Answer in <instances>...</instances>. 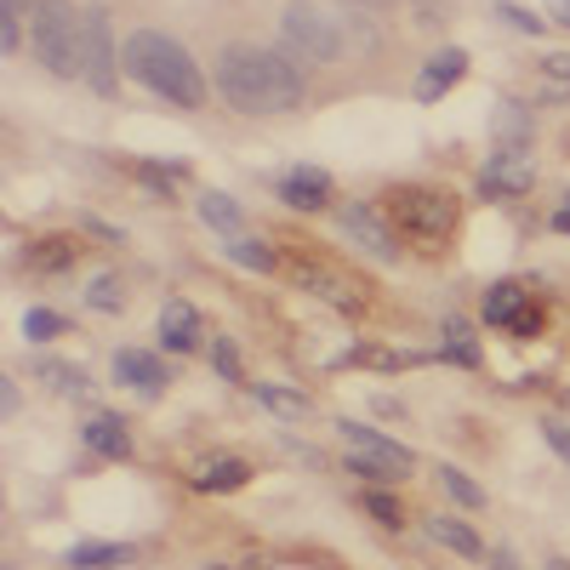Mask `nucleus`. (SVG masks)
<instances>
[{"mask_svg": "<svg viewBox=\"0 0 570 570\" xmlns=\"http://www.w3.org/2000/svg\"><path fill=\"white\" fill-rule=\"evenodd\" d=\"M212 86L234 115H292L308 98L303 63L292 52H268V46L252 40L223 46L212 63Z\"/></svg>", "mask_w": 570, "mask_h": 570, "instance_id": "obj_1", "label": "nucleus"}, {"mask_svg": "<svg viewBox=\"0 0 570 570\" xmlns=\"http://www.w3.org/2000/svg\"><path fill=\"white\" fill-rule=\"evenodd\" d=\"M120 69L137 80V86H149L160 104H177V109H200L206 104V75L200 63L183 52V46L160 29H137L126 40V52H120Z\"/></svg>", "mask_w": 570, "mask_h": 570, "instance_id": "obj_2", "label": "nucleus"}, {"mask_svg": "<svg viewBox=\"0 0 570 570\" xmlns=\"http://www.w3.org/2000/svg\"><path fill=\"white\" fill-rule=\"evenodd\" d=\"M29 52L46 75H86V12H75L69 0H35L29 12Z\"/></svg>", "mask_w": 570, "mask_h": 570, "instance_id": "obj_3", "label": "nucleus"}, {"mask_svg": "<svg viewBox=\"0 0 570 570\" xmlns=\"http://www.w3.org/2000/svg\"><path fill=\"white\" fill-rule=\"evenodd\" d=\"M348 29H354V18L325 12V7H314V0H297V7L279 12V52H292L303 69L337 63L348 52Z\"/></svg>", "mask_w": 570, "mask_h": 570, "instance_id": "obj_4", "label": "nucleus"}, {"mask_svg": "<svg viewBox=\"0 0 570 570\" xmlns=\"http://www.w3.org/2000/svg\"><path fill=\"white\" fill-rule=\"evenodd\" d=\"M389 217L411 234L416 246H440V240H451V228H456V200L445 195V188L405 183V188L389 195Z\"/></svg>", "mask_w": 570, "mask_h": 570, "instance_id": "obj_5", "label": "nucleus"}, {"mask_svg": "<svg viewBox=\"0 0 570 570\" xmlns=\"http://www.w3.org/2000/svg\"><path fill=\"white\" fill-rule=\"evenodd\" d=\"M337 228H343V240H354V246H360V252H371V257H383V263H394V257H400V234H394L389 206L343 200V206H337Z\"/></svg>", "mask_w": 570, "mask_h": 570, "instance_id": "obj_6", "label": "nucleus"}, {"mask_svg": "<svg viewBox=\"0 0 570 570\" xmlns=\"http://www.w3.org/2000/svg\"><path fill=\"white\" fill-rule=\"evenodd\" d=\"M285 279L297 285V292L320 297L325 308H343V314H360L365 308V285L343 268H331V263H285Z\"/></svg>", "mask_w": 570, "mask_h": 570, "instance_id": "obj_7", "label": "nucleus"}, {"mask_svg": "<svg viewBox=\"0 0 570 570\" xmlns=\"http://www.w3.org/2000/svg\"><path fill=\"white\" fill-rule=\"evenodd\" d=\"M86 86L98 98H115L120 69H115V18L109 7H86Z\"/></svg>", "mask_w": 570, "mask_h": 570, "instance_id": "obj_8", "label": "nucleus"}, {"mask_svg": "<svg viewBox=\"0 0 570 570\" xmlns=\"http://www.w3.org/2000/svg\"><path fill=\"white\" fill-rule=\"evenodd\" d=\"M531 183H537V166L525 160V149H497L480 171V195L485 200H519V195H531Z\"/></svg>", "mask_w": 570, "mask_h": 570, "instance_id": "obj_9", "label": "nucleus"}, {"mask_svg": "<svg viewBox=\"0 0 570 570\" xmlns=\"http://www.w3.org/2000/svg\"><path fill=\"white\" fill-rule=\"evenodd\" d=\"M337 434H343V445L348 451H360V456H376V462H389L394 473H400V480H405V473L416 468V456L394 440V434H383V428H371V422H354V416H343L337 422Z\"/></svg>", "mask_w": 570, "mask_h": 570, "instance_id": "obj_10", "label": "nucleus"}, {"mask_svg": "<svg viewBox=\"0 0 570 570\" xmlns=\"http://www.w3.org/2000/svg\"><path fill=\"white\" fill-rule=\"evenodd\" d=\"M462 75H468V52L462 46H440V52L422 63V75H416V104H440Z\"/></svg>", "mask_w": 570, "mask_h": 570, "instance_id": "obj_11", "label": "nucleus"}, {"mask_svg": "<svg viewBox=\"0 0 570 570\" xmlns=\"http://www.w3.org/2000/svg\"><path fill=\"white\" fill-rule=\"evenodd\" d=\"M279 200L292 212H325L331 206V177L320 166H292L279 177Z\"/></svg>", "mask_w": 570, "mask_h": 570, "instance_id": "obj_12", "label": "nucleus"}, {"mask_svg": "<svg viewBox=\"0 0 570 570\" xmlns=\"http://www.w3.org/2000/svg\"><path fill=\"white\" fill-rule=\"evenodd\" d=\"M155 337H160V348H171V354H195L200 348V314H195V303H166L160 308V320H155Z\"/></svg>", "mask_w": 570, "mask_h": 570, "instance_id": "obj_13", "label": "nucleus"}, {"mask_svg": "<svg viewBox=\"0 0 570 570\" xmlns=\"http://www.w3.org/2000/svg\"><path fill=\"white\" fill-rule=\"evenodd\" d=\"M115 376L126 389H137L142 400H155V394H166V365H160V354H142V348H120L115 354Z\"/></svg>", "mask_w": 570, "mask_h": 570, "instance_id": "obj_14", "label": "nucleus"}, {"mask_svg": "<svg viewBox=\"0 0 570 570\" xmlns=\"http://www.w3.org/2000/svg\"><path fill=\"white\" fill-rule=\"evenodd\" d=\"M80 440H86V451H98V456H115V462H126L131 456V428H126V416L120 411H98L86 428H80Z\"/></svg>", "mask_w": 570, "mask_h": 570, "instance_id": "obj_15", "label": "nucleus"}, {"mask_svg": "<svg viewBox=\"0 0 570 570\" xmlns=\"http://www.w3.org/2000/svg\"><path fill=\"white\" fill-rule=\"evenodd\" d=\"M428 537H434L440 548H451V553H462V559H491V548L480 542V531L462 525L456 513H434V519H428Z\"/></svg>", "mask_w": 570, "mask_h": 570, "instance_id": "obj_16", "label": "nucleus"}, {"mask_svg": "<svg viewBox=\"0 0 570 570\" xmlns=\"http://www.w3.org/2000/svg\"><path fill=\"white\" fill-rule=\"evenodd\" d=\"M195 212H200V223H206V228L228 234V240H240V228H246V212H240V200H234V195H223V188H206Z\"/></svg>", "mask_w": 570, "mask_h": 570, "instance_id": "obj_17", "label": "nucleus"}, {"mask_svg": "<svg viewBox=\"0 0 570 570\" xmlns=\"http://www.w3.org/2000/svg\"><path fill=\"white\" fill-rule=\"evenodd\" d=\"M137 559V548L131 542H80V548H69V570H115V564H131Z\"/></svg>", "mask_w": 570, "mask_h": 570, "instance_id": "obj_18", "label": "nucleus"}, {"mask_svg": "<svg viewBox=\"0 0 570 570\" xmlns=\"http://www.w3.org/2000/svg\"><path fill=\"white\" fill-rule=\"evenodd\" d=\"M35 376L46 389H52L58 400H86L91 394V376L80 365H63V360H35Z\"/></svg>", "mask_w": 570, "mask_h": 570, "instance_id": "obj_19", "label": "nucleus"}, {"mask_svg": "<svg viewBox=\"0 0 570 570\" xmlns=\"http://www.w3.org/2000/svg\"><path fill=\"white\" fill-rule=\"evenodd\" d=\"M246 480H252V468H246L240 456H212V462L195 473V491H212V497H217V491H240Z\"/></svg>", "mask_w": 570, "mask_h": 570, "instance_id": "obj_20", "label": "nucleus"}, {"mask_svg": "<svg viewBox=\"0 0 570 570\" xmlns=\"http://www.w3.org/2000/svg\"><path fill=\"white\" fill-rule=\"evenodd\" d=\"M531 131H537V120H531V109H519V104H502V109H497V120H491L497 149H525Z\"/></svg>", "mask_w": 570, "mask_h": 570, "instance_id": "obj_21", "label": "nucleus"}, {"mask_svg": "<svg viewBox=\"0 0 570 570\" xmlns=\"http://www.w3.org/2000/svg\"><path fill=\"white\" fill-rule=\"evenodd\" d=\"M434 480H440V491H445V497H451L456 508H473V513L485 508V491L473 485V480H468L462 468H451V462H434Z\"/></svg>", "mask_w": 570, "mask_h": 570, "instance_id": "obj_22", "label": "nucleus"}, {"mask_svg": "<svg viewBox=\"0 0 570 570\" xmlns=\"http://www.w3.org/2000/svg\"><path fill=\"white\" fill-rule=\"evenodd\" d=\"M252 400L257 405H268L274 416H308V394H297V389H285V383H252Z\"/></svg>", "mask_w": 570, "mask_h": 570, "instance_id": "obj_23", "label": "nucleus"}, {"mask_svg": "<svg viewBox=\"0 0 570 570\" xmlns=\"http://www.w3.org/2000/svg\"><path fill=\"white\" fill-rule=\"evenodd\" d=\"M537 75H542V98L548 104H570V52H542Z\"/></svg>", "mask_w": 570, "mask_h": 570, "instance_id": "obj_24", "label": "nucleus"}, {"mask_svg": "<svg viewBox=\"0 0 570 570\" xmlns=\"http://www.w3.org/2000/svg\"><path fill=\"white\" fill-rule=\"evenodd\" d=\"M519 308H525V292H519L513 279H497L485 292V325H513Z\"/></svg>", "mask_w": 570, "mask_h": 570, "instance_id": "obj_25", "label": "nucleus"}, {"mask_svg": "<svg viewBox=\"0 0 570 570\" xmlns=\"http://www.w3.org/2000/svg\"><path fill=\"white\" fill-rule=\"evenodd\" d=\"M228 257L240 263V268H252V274H274V268H279L274 246H268V240H246V234H240V240H228Z\"/></svg>", "mask_w": 570, "mask_h": 570, "instance_id": "obj_26", "label": "nucleus"}, {"mask_svg": "<svg viewBox=\"0 0 570 570\" xmlns=\"http://www.w3.org/2000/svg\"><path fill=\"white\" fill-rule=\"evenodd\" d=\"M360 508L376 519V525H389V531H400V525H405V508H400V497H394V491H383V485H371V491L360 497Z\"/></svg>", "mask_w": 570, "mask_h": 570, "instance_id": "obj_27", "label": "nucleus"}, {"mask_svg": "<svg viewBox=\"0 0 570 570\" xmlns=\"http://www.w3.org/2000/svg\"><path fill=\"white\" fill-rule=\"evenodd\" d=\"M445 354L456 365H480V348H473V325L468 320H445Z\"/></svg>", "mask_w": 570, "mask_h": 570, "instance_id": "obj_28", "label": "nucleus"}, {"mask_svg": "<svg viewBox=\"0 0 570 570\" xmlns=\"http://www.w3.org/2000/svg\"><path fill=\"white\" fill-rule=\"evenodd\" d=\"M86 308H98V314H120L126 308V297H120V279L115 274H98L86 285Z\"/></svg>", "mask_w": 570, "mask_h": 570, "instance_id": "obj_29", "label": "nucleus"}, {"mask_svg": "<svg viewBox=\"0 0 570 570\" xmlns=\"http://www.w3.org/2000/svg\"><path fill=\"white\" fill-rule=\"evenodd\" d=\"M343 468H348V473H360L365 485H389V480H400V473H394L389 462H376V456H360V451H348V456H343Z\"/></svg>", "mask_w": 570, "mask_h": 570, "instance_id": "obj_30", "label": "nucleus"}, {"mask_svg": "<svg viewBox=\"0 0 570 570\" xmlns=\"http://www.w3.org/2000/svg\"><path fill=\"white\" fill-rule=\"evenodd\" d=\"M58 331H63V320H58L52 308H29V314H23V337H29V343H46V337H58Z\"/></svg>", "mask_w": 570, "mask_h": 570, "instance_id": "obj_31", "label": "nucleus"}, {"mask_svg": "<svg viewBox=\"0 0 570 570\" xmlns=\"http://www.w3.org/2000/svg\"><path fill=\"white\" fill-rule=\"evenodd\" d=\"M497 18H502L508 29H519V35H542V29H548V23H542L537 12H525V7H508V0L497 7Z\"/></svg>", "mask_w": 570, "mask_h": 570, "instance_id": "obj_32", "label": "nucleus"}, {"mask_svg": "<svg viewBox=\"0 0 570 570\" xmlns=\"http://www.w3.org/2000/svg\"><path fill=\"white\" fill-rule=\"evenodd\" d=\"M212 365L228 376V383H240V354H234V343H228V337H217V343H212Z\"/></svg>", "mask_w": 570, "mask_h": 570, "instance_id": "obj_33", "label": "nucleus"}, {"mask_svg": "<svg viewBox=\"0 0 570 570\" xmlns=\"http://www.w3.org/2000/svg\"><path fill=\"white\" fill-rule=\"evenodd\" d=\"M46 257H35V268H75V246H63V240H52V246H40Z\"/></svg>", "mask_w": 570, "mask_h": 570, "instance_id": "obj_34", "label": "nucleus"}, {"mask_svg": "<svg viewBox=\"0 0 570 570\" xmlns=\"http://www.w3.org/2000/svg\"><path fill=\"white\" fill-rule=\"evenodd\" d=\"M508 331H513V337H537V331H542V308H519Z\"/></svg>", "mask_w": 570, "mask_h": 570, "instance_id": "obj_35", "label": "nucleus"}, {"mask_svg": "<svg viewBox=\"0 0 570 570\" xmlns=\"http://www.w3.org/2000/svg\"><path fill=\"white\" fill-rule=\"evenodd\" d=\"M542 434H548V445L570 462V428H564V422H542Z\"/></svg>", "mask_w": 570, "mask_h": 570, "instance_id": "obj_36", "label": "nucleus"}, {"mask_svg": "<svg viewBox=\"0 0 570 570\" xmlns=\"http://www.w3.org/2000/svg\"><path fill=\"white\" fill-rule=\"evenodd\" d=\"M0 411L18 416V383H12V376H0Z\"/></svg>", "mask_w": 570, "mask_h": 570, "instance_id": "obj_37", "label": "nucleus"}, {"mask_svg": "<svg viewBox=\"0 0 570 570\" xmlns=\"http://www.w3.org/2000/svg\"><path fill=\"white\" fill-rule=\"evenodd\" d=\"M491 570H525L513 548H491Z\"/></svg>", "mask_w": 570, "mask_h": 570, "instance_id": "obj_38", "label": "nucleus"}, {"mask_svg": "<svg viewBox=\"0 0 570 570\" xmlns=\"http://www.w3.org/2000/svg\"><path fill=\"white\" fill-rule=\"evenodd\" d=\"M553 228H559V234H570V195L559 200V212H553Z\"/></svg>", "mask_w": 570, "mask_h": 570, "instance_id": "obj_39", "label": "nucleus"}, {"mask_svg": "<svg viewBox=\"0 0 570 570\" xmlns=\"http://www.w3.org/2000/svg\"><path fill=\"white\" fill-rule=\"evenodd\" d=\"M548 18H553V23H564V29H570V0H553V7H548Z\"/></svg>", "mask_w": 570, "mask_h": 570, "instance_id": "obj_40", "label": "nucleus"}, {"mask_svg": "<svg viewBox=\"0 0 570 570\" xmlns=\"http://www.w3.org/2000/svg\"><path fill=\"white\" fill-rule=\"evenodd\" d=\"M548 570H570V559H548Z\"/></svg>", "mask_w": 570, "mask_h": 570, "instance_id": "obj_41", "label": "nucleus"}, {"mask_svg": "<svg viewBox=\"0 0 570 570\" xmlns=\"http://www.w3.org/2000/svg\"><path fill=\"white\" fill-rule=\"evenodd\" d=\"M206 570H234V564H206Z\"/></svg>", "mask_w": 570, "mask_h": 570, "instance_id": "obj_42", "label": "nucleus"}]
</instances>
